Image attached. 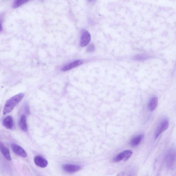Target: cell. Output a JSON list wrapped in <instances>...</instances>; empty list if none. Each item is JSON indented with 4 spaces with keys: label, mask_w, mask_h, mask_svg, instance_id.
Segmentation results:
<instances>
[{
    "label": "cell",
    "mask_w": 176,
    "mask_h": 176,
    "mask_svg": "<svg viewBox=\"0 0 176 176\" xmlns=\"http://www.w3.org/2000/svg\"><path fill=\"white\" fill-rule=\"evenodd\" d=\"M27 2V1H16L14 2L13 7L14 8H18Z\"/></svg>",
    "instance_id": "obj_15"
},
{
    "label": "cell",
    "mask_w": 176,
    "mask_h": 176,
    "mask_svg": "<svg viewBox=\"0 0 176 176\" xmlns=\"http://www.w3.org/2000/svg\"><path fill=\"white\" fill-rule=\"evenodd\" d=\"M19 124L22 130L24 131H27L28 130L27 124V123L26 116L25 115H23L21 116Z\"/></svg>",
    "instance_id": "obj_14"
},
{
    "label": "cell",
    "mask_w": 176,
    "mask_h": 176,
    "mask_svg": "<svg viewBox=\"0 0 176 176\" xmlns=\"http://www.w3.org/2000/svg\"><path fill=\"white\" fill-rule=\"evenodd\" d=\"M143 137V134H140L134 137L130 141L131 146L133 147H136V146H138L142 141Z\"/></svg>",
    "instance_id": "obj_9"
},
{
    "label": "cell",
    "mask_w": 176,
    "mask_h": 176,
    "mask_svg": "<svg viewBox=\"0 0 176 176\" xmlns=\"http://www.w3.org/2000/svg\"><path fill=\"white\" fill-rule=\"evenodd\" d=\"M0 151L7 160L9 161L11 160V159L9 150L1 142H0Z\"/></svg>",
    "instance_id": "obj_10"
},
{
    "label": "cell",
    "mask_w": 176,
    "mask_h": 176,
    "mask_svg": "<svg viewBox=\"0 0 176 176\" xmlns=\"http://www.w3.org/2000/svg\"><path fill=\"white\" fill-rule=\"evenodd\" d=\"M11 147L14 152L17 155L20 156L21 157H26L27 155L25 151L20 146L15 144H12Z\"/></svg>",
    "instance_id": "obj_6"
},
{
    "label": "cell",
    "mask_w": 176,
    "mask_h": 176,
    "mask_svg": "<svg viewBox=\"0 0 176 176\" xmlns=\"http://www.w3.org/2000/svg\"><path fill=\"white\" fill-rule=\"evenodd\" d=\"M24 95L23 93H20L7 100L5 105L3 114L5 115L11 112L14 107L23 99Z\"/></svg>",
    "instance_id": "obj_1"
},
{
    "label": "cell",
    "mask_w": 176,
    "mask_h": 176,
    "mask_svg": "<svg viewBox=\"0 0 176 176\" xmlns=\"http://www.w3.org/2000/svg\"><path fill=\"white\" fill-rule=\"evenodd\" d=\"M128 176H135V172L133 171L129 173Z\"/></svg>",
    "instance_id": "obj_19"
},
{
    "label": "cell",
    "mask_w": 176,
    "mask_h": 176,
    "mask_svg": "<svg viewBox=\"0 0 176 176\" xmlns=\"http://www.w3.org/2000/svg\"><path fill=\"white\" fill-rule=\"evenodd\" d=\"M158 103V99L156 97H153L149 102L148 107L151 111H153L156 108Z\"/></svg>",
    "instance_id": "obj_12"
},
{
    "label": "cell",
    "mask_w": 176,
    "mask_h": 176,
    "mask_svg": "<svg viewBox=\"0 0 176 176\" xmlns=\"http://www.w3.org/2000/svg\"><path fill=\"white\" fill-rule=\"evenodd\" d=\"M63 168L65 171L72 173L78 171L81 169V168L79 165L67 164L63 165Z\"/></svg>",
    "instance_id": "obj_5"
},
{
    "label": "cell",
    "mask_w": 176,
    "mask_h": 176,
    "mask_svg": "<svg viewBox=\"0 0 176 176\" xmlns=\"http://www.w3.org/2000/svg\"><path fill=\"white\" fill-rule=\"evenodd\" d=\"M176 153L174 150L171 149L166 156L165 162L167 167L170 169H173L175 167Z\"/></svg>",
    "instance_id": "obj_2"
},
{
    "label": "cell",
    "mask_w": 176,
    "mask_h": 176,
    "mask_svg": "<svg viewBox=\"0 0 176 176\" xmlns=\"http://www.w3.org/2000/svg\"><path fill=\"white\" fill-rule=\"evenodd\" d=\"M91 39L90 34L87 31L83 33L80 39V46L82 47H85L89 43Z\"/></svg>",
    "instance_id": "obj_7"
},
{
    "label": "cell",
    "mask_w": 176,
    "mask_h": 176,
    "mask_svg": "<svg viewBox=\"0 0 176 176\" xmlns=\"http://www.w3.org/2000/svg\"><path fill=\"white\" fill-rule=\"evenodd\" d=\"M94 50V46H90L87 49L88 51H89V52H91V51H93V50Z\"/></svg>",
    "instance_id": "obj_16"
},
{
    "label": "cell",
    "mask_w": 176,
    "mask_h": 176,
    "mask_svg": "<svg viewBox=\"0 0 176 176\" xmlns=\"http://www.w3.org/2000/svg\"><path fill=\"white\" fill-rule=\"evenodd\" d=\"M26 109L27 110V107H26ZM26 111V112H28V110H27V111Z\"/></svg>",
    "instance_id": "obj_20"
},
{
    "label": "cell",
    "mask_w": 176,
    "mask_h": 176,
    "mask_svg": "<svg viewBox=\"0 0 176 176\" xmlns=\"http://www.w3.org/2000/svg\"><path fill=\"white\" fill-rule=\"evenodd\" d=\"M83 62L82 61L76 60L74 61L71 63L69 64L66 65L63 68L62 70L64 71H68L72 69L77 66L81 65Z\"/></svg>",
    "instance_id": "obj_13"
},
{
    "label": "cell",
    "mask_w": 176,
    "mask_h": 176,
    "mask_svg": "<svg viewBox=\"0 0 176 176\" xmlns=\"http://www.w3.org/2000/svg\"><path fill=\"white\" fill-rule=\"evenodd\" d=\"M3 125L6 128L11 129L13 128L14 126L13 118L11 116H8L5 118L3 121Z\"/></svg>",
    "instance_id": "obj_11"
},
{
    "label": "cell",
    "mask_w": 176,
    "mask_h": 176,
    "mask_svg": "<svg viewBox=\"0 0 176 176\" xmlns=\"http://www.w3.org/2000/svg\"><path fill=\"white\" fill-rule=\"evenodd\" d=\"M3 28L2 26V20L1 18L0 17V32L2 31Z\"/></svg>",
    "instance_id": "obj_18"
},
{
    "label": "cell",
    "mask_w": 176,
    "mask_h": 176,
    "mask_svg": "<svg viewBox=\"0 0 176 176\" xmlns=\"http://www.w3.org/2000/svg\"><path fill=\"white\" fill-rule=\"evenodd\" d=\"M125 172L123 171L119 173L116 176H124L125 175Z\"/></svg>",
    "instance_id": "obj_17"
},
{
    "label": "cell",
    "mask_w": 176,
    "mask_h": 176,
    "mask_svg": "<svg viewBox=\"0 0 176 176\" xmlns=\"http://www.w3.org/2000/svg\"><path fill=\"white\" fill-rule=\"evenodd\" d=\"M133 154L130 150H125L117 155L113 159L114 162H119L122 160L126 161L130 158Z\"/></svg>",
    "instance_id": "obj_3"
},
{
    "label": "cell",
    "mask_w": 176,
    "mask_h": 176,
    "mask_svg": "<svg viewBox=\"0 0 176 176\" xmlns=\"http://www.w3.org/2000/svg\"><path fill=\"white\" fill-rule=\"evenodd\" d=\"M169 125V122L167 119H165L161 122L156 129L155 133V138H157L160 134L167 129Z\"/></svg>",
    "instance_id": "obj_4"
},
{
    "label": "cell",
    "mask_w": 176,
    "mask_h": 176,
    "mask_svg": "<svg viewBox=\"0 0 176 176\" xmlns=\"http://www.w3.org/2000/svg\"><path fill=\"white\" fill-rule=\"evenodd\" d=\"M34 162L36 165L41 168H45L47 166L48 162L45 158L40 156H36L34 158Z\"/></svg>",
    "instance_id": "obj_8"
}]
</instances>
